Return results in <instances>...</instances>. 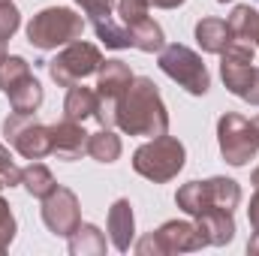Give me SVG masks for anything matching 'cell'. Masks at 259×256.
<instances>
[{"label":"cell","mask_w":259,"mask_h":256,"mask_svg":"<svg viewBox=\"0 0 259 256\" xmlns=\"http://www.w3.org/2000/svg\"><path fill=\"white\" fill-rule=\"evenodd\" d=\"M115 124L121 127V133L127 136H163L169 133V112L163 106L160 88L139 75L130 81V88L124 91V97L115 106Z\"/></svg>","instance_id":"cell-1"},{"label":"cell","mask_w":259,"mask_h":256,"mask_svg":"<svg viewBox=\"0 0 259 256\" xmlns=\"http://www.w3.org/2000/svg\"><path fill=\"white\" fill-rule=\"evenodd\" d=\"M184 160H187L184 145L175 136L163 133V136H154L151 142H145L142 148H136L133 169L142 178L154 181V184H166V181H172L184 169Z\"/></svg>","instance_id":"cell-2"},{"label":"cell","mask_w":259,"mask_h":256,"mask_svg":"<svg viewBox=\"0 0 259 256\" xmlns=\"http://www.w3.org/2000/svg\"><path fill=\"white\" fill-rule=\"evenodd\" d=\"M81 33H84V18L66 6H49L36 12L27 24V42L39 52H55L61 46H69L81 39Z\"/></svg>","instance_id":"cell-3"},{"label":"cell","mask_w":259,"mask_h":256,"mask_svg":"<svg viewBox=\"0 0 259 256\" xmlns=\"http://www.w3.org/2000/svg\"><path fill=\"white\" fill-rule=\"evenodd\" d=\"M175 202L184 214L202 217L208 211H235L241 202V187L232 178H208V181H190L175 193Z\"/></svg>","instance_id":"cell-4"},{"label":"cell","mask_w":259,"mask_h":256,"mask_svg":"<svg viewBox=\"0 0 259 256\" xmlns=\"http://www.w3.org/2000/svg\"><path fill=\"white\" fill-rule=\"evenodd\" d=\"M208 241H205V232L199 229V223L190 220H169L163 223L160 229L148 232L139 244H136V253L139 256H166V253H193L202 250Z\"/></svg>","instance_id":"cell-5"},{"label":"cell","mask_w":259,"mask_h":256,"mask_svg":"<svg viewBox=\"0 0 259 256\" xmlns=\"http://www.w3.org/2000/svg\"><path fill=\"white\" fill-rule=\"evenodd\" d=\"M217 142L229 166H247L259 154V127L238 112H226L217 121Z\"/></svg>","instance_id":"cell-6"},{"label":"cell","mask_w":259,"mask_h":256,"mask_svg":"<svg viewBox=\"0 0 259 256\" xmlns=\"http://www.w3.org/2000/svg\"><path fill=\"white\" fill-rule=\"evenodd\" d=\"M160 69L193 97L208 94V88H211V75H208L205 61L187 46H178V42L163 46L160 49Z\"/></svg>","instance_id":"cell-7"},{"label":"cell","mask_w":259,"mask_h":256,"mask_svg":"<svg viewBox=\"0 0 259 256\" xmlns=\"http://www.w3.org/2000/svg\"><path fill=\"white\" fill-rule=\"evenodd\" d=\"M100 66H103L100 49H97L94 42L75 39V42H69V46H64V49L58 52L55 61H49V75H52L61 88H69V84H75V81L94 75Z\"/></svg>","instance_id":"cell-8"},{"label":"cell","mask_w":259,"mask_h":256,"mask_svg":"<svg viewBox=\"0 0 259 256\" xmlns=\"http://www.w3.org/2000/svg\"><path fill=\"white\" fill-rule=\"evenodd\" d=\"M3 136L24 160H42L52 154V127L39 124L33 115L12 112L3 121Z\"/></svg>","instance_id":"cell-9"},{"label":"cell","mask_w":259,"mask_h":256,"mask_svg":"<svg viewBox=\"0 0 259 256\" xmlns=\"http://www.w3.org/2000/svg\"><path fill=\"white\" fill-rule=\"evenodd\" d=\"M136 75L130 72V66L124 61H103V66L97 69V121L103 127H112L115 124V106L118 100L124 97V91L130 88Z\"/></svg>","instance_id":"cell-10"},{"label":"cell","mask_w":259,"mask_h":256,"mask_svg":"<svg viewBox=\"0 0 259 256\" xmlns=\"http://www.w3.org/2000/svg\"><path fill=\"white\" fill-rule=\"evenodd\" d=\"M42 223L49 226L52 235L69 238V235L75 232V226L81 223V211H78L75 193L58 184V190L49 193V196L42 199Z\"/></svg>","instance_id":"cell-11"},{"label":"cell","mask_w":259,"mask_h":256,"mask_svg":"<svg viewBox=\"0 0 259 256\" xmlns=\"http://www.w3.org/2000/svg\"><path fill=\"white\" fill-rule=\"evenodd\" d=\"M88 148V133L78 121L64 118L61 124H52V157L58 160H78Z\"/></svg>","instance_id":"cell-12"},{"label":"cell","mask_w":259,"mask_h":256,"mask_svg":"<svg viewBox=\"0 0 259 256\" xmlns=\"http://www.w3.org/2000/svg\"><path fill=\"white\" fill-rule=\"evenodd\" d=\"M133 232H136L133 205H130V199H118V202L109 208V235H112L115 250L127 253L130 244H133Z\"/></svg>","instance_id":"cell-13"},{"label":"cell","mask_w":259,"mask_h":256,"mask_svg":"<svg viewBox=\"0 0 259 256\" xmlns=\"http://www.w3.org/2000/svg\"><path fill=\"white\" fill-rule=\"evenodd\" d=\"M97 106H100L97 91H94V88H84V84H78V81H75V84H69V91H66L64 118L84 124L88 118H97Z\"/></svg>","instance_id":"cell-14"},{"label":"cell","mask_w":259,"mask_h":256,"mask_svg":"<svg viewBox=\"0 0 259 256\" xmlns=\"http://www.w3.org/2000/svg\"><path fill=\"white\" fill-rule=\"evenodd\" d=\"M199 229L205 232V241L220 247V244H229L235 238V217L232 211H208L202 217H196Z\"/></svg>","instance_id":"cell-15"},{"label":"cell","mask_w":259,"mask_h":256,"mask_svg":"<svg viewBox=\"0 0 259 256\" xmlns=\"http://www.w3.org/2000/svg\"><path fill=\"white\" fill-rule=\"evenodd\" d=\"M196 42L205 55H220L229 42H232V33H229V24L223 18H202L196 24Z\"/></svg>","instance_id":"cell-16"},{"label":"cell","mask_w":259,"mask_h":256,"mask_svg":"<svg viewBox=\"0 0 259 256\" xmlns=\"http://www.w3.org/2000/svg\"><path fill=\"white\" fill-rule=\"evenodd\" d=\"M127 33H130V46L139 49V52H148V55H154V52H160L166 46L163 27L154 18H148V15L139 18V21H133V24H127Z\"/></svg>","instance_id":"cell-17"},{"label":"cell","mask_w":259,"mask_h":256,"mask_svg":"<svg viewBox=\"0 0 259 256\" xmlns=\"http://www.w3.org/2000/svg\"><path fill=\"white\" fill-rule=\"evenodd\" d=\"M69 253L72 256H103L106 253V235L94 223H78L69 235Z\"/></svg>","instance_id":"cell-18"},{"label":"cell","mask_w":259,"mask_h":256,"mask_svg":"<svg viewBox=\"0 0 259 256\" xmlns=\"http://www.w3.org/2000/svg\"><path fill=\"white\" fill-rule=\"evenodd\" d=\"M9 106H12V112H21V115H33L39 106H42V84L33 78V75H27L24 81H18L9 94Z\"/></svg>","instance_id":"cell-19"},{"label":"cell","mask_w":259,"mask_h":256,"mask_svg":"<svg viewBox=\"0 0 259 256\" xmlns=\"http://www.w3.org/2000/svg\"><path fill=\"white\" fill-rule=\"evenodd\" d=\"M88 157H94L97 163H115L121 157V139L112 133L109 127L97 130V133H88V148H84Z\"/></svg>","instance_id":"cell-20"},{"label":"cell","mask_w":259,"mask_h":256,"mask_svg":"<svg viewBox=\"0 0 259 256\" xmlns=\"http://www.w3.org/2000/svg\"><path fill=\"white\" fill-rule=\"evenodd\" d=\"M21 184H24V190L30 193L33 199H46L49 193L58 190L55 175H52V172H49V166H42L39 160H30V166H24V169H21Z\"/></svg>","instance_id":"cell-21"},{"label":"cell","mask_w":259,"mask_h":256,"mask_svg":"<svg viewBox=\"0 0 259 256\" xmlns=\"http://www.w3.org/2000/svg\"><path fill=\"white\" fill-rule=\"evenodd\" d=\"M229 33H232V39H241V42H253V36H256V24H259V12L253 6H247V3H241V6H235L232 9V15H229Z\"/></svg>","instance_id":"cell-22"},{"label":"cell","mask_w":259,"mask_h":256,"mask_svg":"<svg viewBox=\"0 0 259 256\" xmlns=\"http://www.w3.org/2000/svg\"><path fill=\"white\" fill-rule=\"evenodd\" d=\"M27 75H33V72H30V64H27L24 58L0 52V91H3V94H9V91H12L18 81H24Z\"/></svg>","instance_id":"cell-23"},{"label":"cell","mask_w":259,"mask_h":256,"mask_svg":"<svg viewBox=\"0 0 259 256\" xmlns=\"http://www.w3.org/2000/svg\"><path fill=\"white\" fill-rule=\"evenodd\" d=\"M94 24V30H97V36H100V42L106 46V49H130V33L124 24H115V18L109 15V18H100V21H91Z\"/></svg>","instance_id":"cell-24"},{"label":"cell","mask_w":259,"mask_h":256,"mask_svg":"<svg viewBox=\"0 0 259 256\" xmlns=\"http://www.w3.org/2000/svg\"><path fill=\"white\" fill-rule=\"evenodd\" d=\"M18 24H21V12L12 3H0V52L12 39V33L18 30Z\"/></svg>","instance_id":"cell-25"},{"label":"cell","mask_w":259,"mask_h":256,"mask_svg":"<svg viewBox=\"0 0 259 256\" xmlns=\"http://www.w3.org/2000/svg\"><path fill=\"white\" fill-rule=\"evenodd\" d=\"M12 238H15V217L9 211V202L0 196V253H6Z\"/></svg>","instance_id":"cell-26"},{"label":"cell","mask_w":259,"mask_h":256,"mask_svg":"<svg viewBox=\"0 0 259 256\" xmlns=\"http://www.w3.org/2000/svg\"><path fill=\"white\" fill-rule=\"evenodd\" d=\"M0 184H3V187L21 184V169L12 163V154L3 148V142H0Z\"/></svg>","instance_id":"cell-27"},{"label":"cell","mask_w":259,"mask_h":256,"mask_svg":"<svg viewBox=\"0 0 259 256\" xmlns=\"http://www.w3.org/2000/svg\"><path fill=\"white\" fill-rule=\"evenodd\" d=\"M81 6V12L91 18V21H100V18H109L112 9L118 6V0H75Z\"/></svg>","instance_id":"cell-28"},{"label":"cell","mask_w":259,"mask_h":256,"mask_svg":"<svg viewBox=\"0 0 259 256\" xmlns=\"http://www.w3.org/2000/svg\"><path fill=\"white\" fill-rule=\"evenodd\" d=\"M241 100H244V103H250V106H259V66H253V75H250V81H247V88H244Z\"/></svg>","instance_id":"cell-29"},{"label":"cell","mask_w":259,"mask_h":256,"mask_svg":"<svg viewBox=\"0 0 259 256\" xmlns=\"http://www.w3.org/2000/svg\"><path fill=\"white\" fill-rule=\"evenodd\" d=\"M247 220H250L253 232H259V187H256V193H253V199H250V208H247Z\"/></svg>","instance_id":"cell-30"},{"label":"cell","mask_w":259,"mask_h":256,"mask_svg":"<svg viewBox=\"0 0 259 256\" xmlns=\"http://www.w3.org/2000/svg\"><path fill=\"white\" fill-rule=\"evenodd\" d=\"M184 0H151V6H157V9H178Z\"/></svg>","instance_id":"cell-31"},{"label":"cell","mask_w":259,"mask_h":256,"mask_svg":"<svg viewBox=\"0 0 259 256\" xmlns=\"http://www.w3.org/2000/svg\"><path fill=\"white\" fill-rule=\"evenodd\" d=\"M247 253H253V256H259V232L247 241Z\"/></svg>","instance_id":"cell-32"},{"label":"cell","mask_w":259,"mask_h":256,"mask_svg":"<svg viewBox=\"0 0 259 256\" xmlns=\"http://www.w3.org/2000/svg\"><path fill=\"white\" fill-rule=\"evenodd\" d=\"M250 184H253V187H259V169H253V175H250Z\"/></svg>","instance_id":"cell-33"},{"label":"cell","mask_w":259,"mask_h":256,"mask_svg":"<svg viewBox=\"0 0 259 256\" xmlns=\"http://www.w3.org/2000/svg\"><path fill=\"white\" fill-rule=\"evenodd\" d=\"M253 46H259V24H256V36H253Z\"/></svg>","instance_id":"cell-34"},{"label":"cell","mask_w":259,"mask_h":256,"mask_svg":"<svg viewBox=\"0 0 259 256\" xmlns=\"http://www.w3.org/2000/svg\"><path fill=\"white\" fill-rule=\"evenodd\" d=\"M253 124H256V127H259V115H256V118H253Z\"/></svg>","instance_id":"cell-35"},{"label":"cell","mask_w":259,"mask_h":256,"mask_svg":"<svg viewBox=\"0 0 259 256\" xmlns=\"http://www.w3.org/2000/svg\"><path fill=\"white\" fill-rule=\"evenodd\" d=\"M217 3H232V0H217Z\"/></svg>","instance_id":"cell-36"},{"label":"cell","mask_w":259,"mask_h":256,"mask_svg":"<svg viewBox=\"0 0 259 256\" xmlns=\"http://www.w3.org/2000/svg\"><path fill=\"white\" fill-rule=\"evenodd\" d=\"M0 3H9V0H0Z\"/></svg>","instance_id":"cell-37"}]
</instances>
